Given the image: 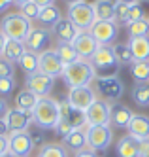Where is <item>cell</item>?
Instances as JSON below:
<instances>
[{
  "label": "cell",
  "instance_id": "cell-1",
  "mask_svg": "<svg viewBox=\"0 0 149 157\" xmlns=\"http://www.w3.org/2000/svg\"><path fill=\"white\" fill-rule=\"evenodd\" d=\"M62 80L64 83L70 87V89H76V87H85V85H91L96 78V68L93 66V63L91 61H83V59H79L76 61L74 64H68L64 66V70H62Z\"/></svg>",
  "mask_w": 149,
  "mask_h": 157
},
{
  "label": "cell",
  "instance_id": "cell-2",
  "mask_svg": "<svg viewBox=\"0 0 149 157\" xmlns=\"http://www.w3.org/2000/svg\"><path fill=\"white\" fill-rule=\"evenodd\" d=\"M59 119H61V104H59V100H55L51 97L40 98L36 108L32 110V121L42 131L55 129Z\"/></svg>",
  "mask_w": 149,
  "mask_h": 157
},
{
  "label": "cell",
  "instance_id": "cell-3",
  "mask_svg": "<svg viewBox=\"0 0 149 157\" xmlns=\"http://www.w3.org/2000/svg\"><path fill=\"white\" fill-rule=\"evenodd\" d=\"M30 30H32V21H28L19 12L6 13L2 17V21H0V32H2L6 38H9V40L25 42Z\"/></svg>",
  "mask_w": 149,
  "mask_h": 157
},
{
  "label": "cell",
  "instance_id": "cell-4",
  "mask_svg": "<svg viewBox=\"0 0 149 157\" xmlns=\"http://www.w3.org/2000/svg\"><path fill=\"white\" fill-rule=\"evenodd\" d=\"M74 27H77L81 32H89L91 27L96 23L95 12H93V4L89 2H79L74 6H68V17H66Z\"/></svg>",
  "mask_w": 149,
  "mask_h": 157
},
{
  "label": "cell",
  "instance_id": "cell-5",
  "mask_svg": "<svg viewBox=\"0 0 149 157\" xmlns=\"http://www.w3.org/2000/svg\"><path fill=\"white\" fill-rule=\"evenodd\" d=\"M96 85V91L104 97V100H119L125 93V83L117 74H111V76H98L95 80Z\"/></svg>",
  "mask_w": 149,
  "mask_h": 157
},
{
  "label": "cell",
  "instance_id": "cell-6",
  "mask_svg": "<svg viewBox=\"0 0 149 157\" xmlns=\"http://www.w3.org/2000/svg\"><path fill=\"white\" fill-rule=\"evenodd\" d=\"M113 142V131L110 125H100V127H89L87 131V148L96 153L106 151L110 144Z\"/></svg>",
  "mask_w": 149,
  "mask_h": 157
},
{
  "label": "cell",
  "instance_id": "cell-7",
  "mask_svg": "<svg viewBox=\"0 0 149 157\" xmlns=\"http://www.w3.org/2000/svg\"><path fill=\"white\" fill-rule=\"evenodd\" d=\"M98 97H96V91L91 85H85V87H76V89H70L68 91V104H70L76 112H81V114H85V112L91 108V104L95 102Z\"/></svg>",
  "mask_w": 149,
  "mask_h": 157
},
{
  "label": "cell",
  "instance_id": "cell-8",
  "mask_svg": "<svg viewBox=\"0 0 149 157\" xmlns=\"http://www.w3.org/2000/svg\"><path fill=\"white\" fill-rule=\"evenodd\" d=\"M85 119L91 127H100V125H110L111 119V104L104 98H96L91 108L85 112Z\"/></svg>",
  "mask_w": 149,
  "mask_h": 157
},
{
  "label": "cell",
  "instance_id": "cell-9",
  "mask_svg": "<svg viewBox=\"0 0 149 157\" xmlns=\"http://www.w3.org/2000/svg\"><path fill=\"white\" fill-rule=\"evenodd\" d=\"M117 23L115 21H96L91 27V36L96 40L98 46H113V42L117 38Z\"/></svg>",
  "mask_w": 149,
  "mask_h": 157
},
{
  "label": "cell",
  "instance_id": "cell-10",
  "mask_svg": "<svg viewBox=\"0 0 149 157\" xmlns=\"http://www.w3.org/2000/svg\"><path fill=\"white\" fill-rule=\"evenodd\" d=\"M62 70H64V64L61 63L55 49H45L38 55V72L49 78H59L62 76Z\"/></svg>",
  "mask_w": 149,
  "mask_h": 157
},
{
  "label": "cell",
  "instance_id": "cell-11",
  "mask_svg": "<svg viewBox=\"0 0 149 157\" xmlns=\"http://www.w3.org/2000/svg\"><path fill=\"white\" fill-rule=\"evenodd\" d=\"M8 142H9V153L15 157H30L34 150V142L30 132H9L8 134Z\"/></svg>",
  "mask_w": 149,
  "mask_h": 157
},
{
  "label": "cell",
  "instance_id": "cell-12",
  "mask_svg": "<svg viewBox=\"0 0 149 157\" xmlns=\"http://www.w3.org/2000/svg\"><path fill=\"white\" fill-rule=\"evenodd\" d=\"M27 89L30 93H34L38 98H43V97H49V93L53 91V85H55V78H49L42 72H36V74H30L27 76V82H25Z\"/></svg>",
  "mask_w": 149,
  "mask_h": 157
},
{
  "label": "cell",
  "instance_id": "cell-13",
  "mask_svg": "<svg viewBox=\"0 0 149 157\" xmlns=\"http://www.w3.org/2000/svg\"><path fill=\"white\" fill-rule=\"evenodd\" d=\"M49 44H51V30L49 29H42V27L34 29L32 27V30L28 32V36L25 40V48H27V51L40 55L42 51H45L49 48Z\"/></svg>",
  "mask_w": 149,
  "mask_h": 157
},
{
  "label": "cell",
  "instance_id": "cell-14",
  "mask_svg": "<svg viewBox=\"0 0 149 157\" xmlns=\"http://www.w3.org/2000/svg\"><path fill=\"white\" fill-rule=\"evenodd\" d=\"M4 119H6V125H8L9 132H25L34 123L32 121V114L23 112V110H17V108L8 110V114L4 116Z\"/></svg>",
  "mask_w": 149,
  "mask_h": 157
},
{
  "label": "cell",
  "instance_id": "cell-15",
  "mask_svg": "<svg viewBox=\"0 0 149 157\" xmlns=\"http://www.w3.org/2000/svg\"><path fill=\"white\" fill-rule=\"evenodd\" d=\"M72 46H74L76 53L79 55V59H83V61H91V57L98 49V44L91 36V32H79V36L72 42Z\"/></svg>",
  "mask_w": 149,
  "mask_h": 157
},
{
  "label": "cell",
  "instance_id": "cell-16",
  "mask_svg": "<svg viewBox=\"0 0 149 157\" xmlns=\"http://www.w3.org/2000/svg\"><path fill=\"white\" fill-rule=\"evenodd\" d=\"M129 136H132L136 142L149 140V116L143 114H134L130 123H129Z\"/></svg>",
  "mask_w": 149,
  "mask_h": 157
},
{
  "label": "cell",
  "instance_id": "cell-17",
  "mask_svg": "<svg viewBox=\"0 0 149 157\" xmlns=\"http://www.w3.org/2000/svg\"><path fill=\"white\" fill-rule=\"evenodd\" d=\"M91 63L96 70H108L113 68L117 64L115 55H113V48L111 46H98V49L95 51V55L91 57Z\"/></svg>",
  "mask_w": 149,
  "mask_h": 157
},
{
  "label": "cell",
  "instance_id": "cell-18",
  "mask_svg": "<svg viewBox=\"0 0 149 157\" xmlns=\"http://www.w3.org/2000/svg\"><path fill=\"white\" fill-rule=\"evenodd\" d=\"M79 30L77 27H74L68 19H61L53 29H51V34L59 40V42H64V44H72L77 36H79Z\"/></svg>",
  "mask_w": 149,
  "mask_h": 157
},
{
  "label": "cell",
  "instance_id": "cell-19",
  "mask_svg": "<svg viewBox=\"0 0 149 157\" xmlns=\"http://www.w3.org/2000/svg\"><path fill=\"white\" fill-rule=\"evenodd\" d=\"M89 127L91 125H85V127H81V129H74L68 136H64L62 140H64V148L66 150H72V151H81V150H85L87 148V131H89Z\"/></svg>",
  "mask_w": 149,
  "mask_h": 157
},
{
  "label": "cell",
  "instance_id": "cell-20",
  "mask_svg": "<svg viewBox=\"0 0 149 157\" xmlns=\"http://www.w3.org/2000/svg\"><path fill=\"white\" fill-rule=\"evenodd\" d=\"M127 46L132 51L134 61H147L149 63V36H136L129 38Z\"/></svg>",
  "mask_w": 149,
  "mask_h": 157
},
{
  "label": "cell",
  "instance_id": "cell-21",
  "mask_svg": "<svg viewBox=\"0 0 149 157\" xmlns=\"http://www.w3.org/2000/svg\"><path fill=\"white\" fill-rule=\"evenodd\" d=\"M132 116H134L132 110L127 104L115 102V104H111V119H110V123L115 125V127H125V129H127L130 119H132Z\"/></svg>",
  "mask_w": 149,
  "mask_h": 157
},
{
  "label": "cell",
  "instance_id": "cell-22",
  "mask_svg": "<svg viewBox=\"0 0 149 157\" xmlns=\"http://www.w3.org/2000/svg\"><path fill=\"white\" fill-rule=\"evenodd\" d=\"M93 12L96 21H113V17H115V0H95Z\"/></svg>",
  "mask_w": 149,
  "mask_h": 157
},
{
  "label": "cell",
  "instance_id": "cell-23",
  "mask_svg": "<svg viewBox=\"0 0 149 157\" xmlns=\"http://www.w3.org/2000/svg\"><path fill=\"white\" fill-rule=\"evenodd\" d=\"M27 53V48H25V42H19V40H6V46H4V53L2 57L9 63H19L21 57Z\"/></svg>",
  "mask_w": 149,
  "mask_h": 157
},
{
  "label": "cell",
  "instance_id": "cell-24",
  "mask_svg": "<svg viewBox=\"0 0 149 157\" xmlns=\"http://www.w3.org/2000/svg\"><path fill=\"white\" fill-rule=\"evenodd\" d=\"M38 100H40V98L34 95V93H30L28 89L25 87L23 91H19V93L15 95V108H17V110H23V112H28V114H32V110L36 108Z\"/></svg>",
  "mask_w": 149,
  "mask_h": 157
},
{
  "label": "cell",
  "instance_id": "cell-25",
  "mask_svg": "<svg viewBox=\"0 0 149 157\" xmlns=\"http://www.w3.org/2000/svg\"><path fill=\"white\" fill-rule=\"evenodd\" d=\"M117 157H138V142L132 136H121L117 140Z\"/></svg>",
  "mask_w": 149,
  "mask_h": 157
},
{
  "label": "cell",
  "instance_id": "cell-26",
  "mask_svg": "<svg viewBox=\"0 0 149 157\" xmlns=\"http://www.w3.org/2000/svg\"><path fill=\"white\" fill-rule=\"evenodd\" d=\"M55 53L59 55V59H61V63H62L64 66L74 64L76 61H79V55L76 53V49H74L72 44L59 42V44H57V48H55Z\"/></svg>",
  "mask_w": 149,
  "mask_h": 157
},
{
  "label": "cell",
  "instance_id": "cell-27",
  "mask_svg": "<svg viewBox=\"0 0 149 157\" xmlns=\"http://www.w3.org/2000/svg\"><path fill=\"white\" fill-rule=\"evenodd\" d=\"M62 19V15H61V10L57 8L55 4H51V6H47V8H43L42 12H40V17H38V21L42 25H45V27H55L59 21Z\"/></svg>",
  "mask_w": 149,
  "mask_h": 157
},
{
  "label": "cell",
  "instance_id": "cell-28",
  "mask_svg": "<svg viewBox=\"0 0 149 157\" xmlns=\"http://www.w3.org/2000/svg\"><path fill=\"white\" fill-rule=\"evenodd\" d=\"M132 100L138 106H142V108L149 106V82L134 83V87H132Z\"/></svg>",
  "mask_w": 149,
  "mask_h": 157
},
{
  "label": "cell",
  "instance_id": "cell-29",
  "mask_svg": "<svg viewBox=\"0 0 149 157\" xmlns=\"http://www.w3.org/2000/svg\"><path fill=\"white\" fill-rule=\"evenodd\" d=\"M113 55H115V61L117 64L121 66H129L134 63V57H132V51L130 48L127 46V44H113Z\"/></svg>",
  "mask_w": 149,
  "mask_h": 157
},
{
  "label": "cell",
  "instance_id": "cell-30",
  "mask_svg": "<svg viewBox=\"0 0 149 157\" xmlns=\"http://www.w3.org/2000/svg\"><path fill=\"white\" fill-rule=\"evenodd\" d=\"M130 76L136 80V83L149 82V63L147 61H134L130 64Z\"/></svg>",
  "mask_w": 149,
  "mask_h": 157
},
{
  "label": "cell",
  "instance_id": "cell-31",
  "mask_svg": "<svg viewBox=\"0 0 149 157\" xmlns=\"http://www.w3.org/2000/svg\"><path fill=\"white\" fill-rule=\"evenodd\" d=\"M19 66L23 68V72H25L27 76H30V74H36V72H38V53L27 51V53L21 57V61H19Z\"/></svg>",
  "mask_w": 149,
  "mask_h": 157
},
{
  "label": "cell",
  "instance_id": "cell-32",
  "mask_svg": "<svg viewBox=\"0 0 149 157\" xmlns=\"http://www.w3.org/2000/svg\"><path fill=\"white\" fill-rule=\"evenodd\" d=\"M38 157H68V150L64 148L62 144H43L40 148V153Z\"/></svg>",
  "mask_w": 149,
  "mask_h": 157
},
{
  "label": "cell",
  "instance_id": "cell-33",
  "mask_svg": "<svg viewBox=\"0 0 149 157\" xmlns=\"http://www.w3.org/2000/svg\"><path fill=\"white\" fill-rule=\"evenodd\" d=\"M129 38H136V36H149V19H140L134 21L129 27Z\"/></svg>",
  "mask_w": 149,
  "mask_h": 157
},
{
  "label": "cell",
  "instance_id": "cell-34",
  "mask_svg": "<svg viewBox=\"0 0 149 157\" xmlns=\"http://www.w3.org/2000/svg\"><path fill=\"white\" fill-rule=\"evenodd\" d=\"M40 12H42V10H40L36 4H34L32 0H30V2H27V4H23V6H19V13L25 15L28 21L38 19V17H40Z\"/></svg>",
  "mask_w": 149,
  "mask_h": 157
},
{
  "label": "cell",
  "instance_id": "cell-35",
  "mask_svg": "<svg viewBox=\"0 0 149 157\" xmlns=\"http://www.w3.org/2000/svg\"><path fill=\"white\" fill-rule=\"evenodd\" d=\"M145 15H143V8L140 6V4H134V6H130V10H129V19H127V23H125V27H129L130 23H134V21H140V19H143Z\"/></svg>",
  "mask_w": 149,
  "mask_h": 157
},
{
  "label": "cell",
  "instance_id": "cell-36",
  "mask_svg": "<svg viewBox=\"0 0 149 157\" xmlns=\"http://www.w3.org/2000/svg\"><path fill=\"white\" fill-rule=\"evenodd\" d=\"M15 89V78H2L0 80V97H8Z\"/></svg>",
  "mask_w": 149,
  "mask_h": 157
},
{
  "label": "cell",
  "instance_id": "cell-37",
  "mask_svg": "<svg viewBox=\"0 0 149 157\" xmlns=\"http://www.w3.org/2000/svg\"><path fill=\"white\" fill-rule=\"evenodd\" d=\"M13 74H15L13 63H9L4 57H0V80H2V78H13Z\"/></svg>",
  "mask_w": 149,
  "mask_h": 157
},
{
  "label": "cell",
  "instance_id": "cell-38",
  "mask_svg": "<svg viewBox=\"0 0 149 157\" xmlns=\"http://www.w3.org/2000/svg\"><path fill=\"white\" fill-rule=\"evenodd\" d=\"M129 10H130V6H125V4H119V2H115V17H113V21H119V23H127V19H129Z\"/></svg>",
  "mask_w": 149,
  "mask_h": 157
},
{
  "label": "cell",
  "instance_id": "cell-39",
  "mask_svg": "<svg viewBox=\"0 0 149 157\" xmlns=\"http://www.w3.org/2000/svg\"><path fill=\"white\" fill-rule=\"evenodd\" d=\"M138 157H149V140L138 142Z\"/></svg>",
  "mask_w": 149,
  "mask_h": 157
},
{
  "label": "cell",
  "instance_id": "cell-40",
  "mask_svg": "<svg viewBox=\"0 0 149 157\" xmlns=\"http://www.w3.org/2000/svg\"><path fill=\"white\" fill-rule=\"evenodd\" d=\"M9 153V142L8 136H0V155H8Z\"/></svg>",
  "mask_w": 149,
  "mask_h": 157
},
{
  "label": "cell",
  "instance_id": "cell-41",
  "mask_svg": "<svg viewBox=\"0 0 149 157\" xmlns=\"http://www.w3.org/2000/svg\"><path fill=\"white\" fill-rule=\"evenodd\" d=\"M30 136H32V142H34V146H36V144H42L43 146V132H42V129L40 131H34V132H30Z\"/></svg>",
  "mask_w": 149,
  "mask_h": 157
},
{
  "label": "cell",
  "instance_id": "cell-42",
  "mask_svg": "<svg viewBox=\"0 0 149 157\" xmlns=\"http://www.w3.org/2000/svg\"><path fill=\"white\" fill-rule=\"evenodd\" d=\"M74 157H100L96 151H93V150H89V148H85V150H81V151H77Z\"/></svg>",
  "mask_w": 149,
  "mask_h": 157
},
{
  "label": "cell",
  "instance_id": "cell-43",
  "mask_svg": "<svg viewBox=\"0 0 149 157\" xmlns=\"http://www.w3.org/2000/svg\"><path fill=\"white\" fill-rule=\"evenodd\" d=\"M8 102H6V98L4 97H0V117H4L6 114H8Z\"/></svg>",
  "mask_w": 149,
  "mask_h": 157
},
{
  "label": "cell",
  "instance_id": "cell-44",
  "mask_svg": "<svg viewBox=\"0 0 149 157\" xmlns=\"http://www.w3.org/2000/svg\"><path fill=\"white\" fill-rule=\"evenodd\" d=\"M8 134H9V129L6 125V119L0 117V136H8Z\"/></svg>",
  "mask_w": 149,
  "mask_h": 157
},
{
  "label": "cell",
  "instance_id": "cell-45",
  "mask_svg": "<svg viewBox=\"0 0 149 157\" xmlns=\"http://www.w3.org/2000/svg\"><path fill=\"white\" fill-rule=\"evenodd\" d=\"M32 2L34 4H36L40 10H43V8H47V6H51L53 2H55V0H32Z\"/></svg>",
  "mask_w": 149,
  "mask_h": 157
},
{
  "label": "cell",
  "instance_id": "cell-46",
  "mask_svg": "<svg viewBox=\"0 0 149 157\" xmlns=\"http://www.w3.org/2000/svg\"><path fill=\"white\" fill-rule=\"evenodd\" d=\"M11 4H13V0H0V13L6 12V10H8Z\"/></svg>",
  "mask_w": 149,
  "mask_h": 157
},
{
  "label": "cell",
  "instance_id": "cell-47",
  "mask_svg": "<svg viewBox=\"0 0 149 157\" xmlns=\"http://www.w3.org/2000/svg\"><path fill=\"white\" fill-rule=\"evenodd\" d=\"M119 4H125V6H134V4H140V0H115Z\"/></svg>",
  "mask_w": 149,
  "mask_h": 157
},
{
  "label": "cell",
  "instance_id": "cell-48",
  "mask_svg": "<svg viewBox=\"0 0 149 157\" xmlns=\"http://www.w3.org/2000/svg\"><path fill=\"white\" fill-rule=\"evenodd\" d=\"M6 40H8V38H6V36L2 34V32H0V55L4 53V46H6Z\"/></svg>",
  "mask_w": 149,
  "mask_h": 157
},
{
  "label": "cell",
  "instance_id": "cell-49",
  "mask_svg": "<svg viewBox=\"0 0 149 157\" xmlns=\"http://www.w3.org/2000/svg\"><path fill=\"white\" fill-rule=\"evenodd\" d=\"M64 4H68V6H74V4H79V2H83V0H62Z\"/></svg>",
  "mask_w": 149,
  "mask_h": 157
},
{
  "label": "cell",
  "instance_id": "cell-50",
  "mask_svg": "<svg viewBox=\"0 0 149 157\" xmlns=\"http://www.w3.org/2000/svg\"><path fill=\"white\" fill-rule=\"evenodd\" d=\"M27 2H30V0H13V4H17V6H23V4H27Z\"/></svg>",
  "mask_w": 149,
  "mask_h": 157
},
{
  "label": "cell",
  "instance_id": "cell-51",
  "mask_svg": "<svg viewBox=\"0 0 149 157\" xmlns=\"http://www.w3.org/2000/svg\"><path fill=\"white\" fill-rule=\"evenodd\" d=\"M4 157H15V155H11V153H8V155H4Z\"/></svg>",
  "mask_w": 149,
  "mask_h": 157
},
{
  "label": "cell",
  "instance_id": "cell-52",
  "mask_svg": "<svg viewBox=\"0 0 149 157\" xmlns=\"http://www.w3.org/2000/svg\"><path fill=\"white\" fill-rule=\"evenodd\" d=\"M0 157H4V155H0Z\"/></svg>",
  "mask_w": 149,
  "mask_h": 157
}]
</instances>
